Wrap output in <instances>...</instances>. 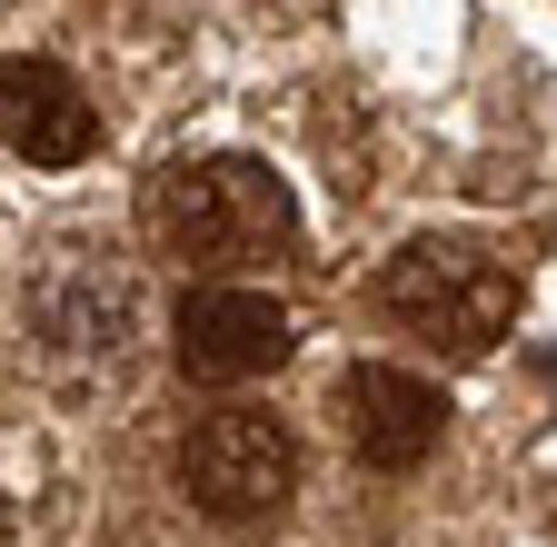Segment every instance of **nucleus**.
I'll return each instance as SVG.
<instances>
[{"instance_id":"nucleus-3","label":"nucleus","mask_w":557,"mask_h":547,"mask_svg":"<svg viewBox=\"0 0 557 547\" xmlns=\"http://www.w3.org/2000/svg\"><path fill=\"white\" fill-rule=\"evenodd\" d=\"M180 488L209 508V518H278L299 488V448L269 408H220L199 419L189 448H180Z\"/></svg>"},{"instance_id":"nucleus-6","label":"nucleus","mask_w":557,"mask_h":547,"mask_svg":"<svg viewBox=\"0 0 557 547\" xmlns=\"http://www.w3.org/2000/svg\"><path fill=\"white\" fill-rule=\"evenodd\" d=\"M0 140L21 160H40V170H70V160H90L100 110L81 100L70 71H50V60H0Z\"/></svg>"},{"instance_id":"nucleus-4","label":"nucleus","mask_w":557,"mask_h":547,"mask_svg":"<svg viewBox=\"0 0 557 547\" xmlns=\"http://www.w3.org/2000/svg\"><path fill=\"white\" fill-rule=\"evenodd\" d=\"M170 349L189 378L209 388H239V378H269L289 359V309L269 289H189L180 319H170Z\"/></svg>"},{"instance_id":"nucleus-7","label":"nucleus","mask_w":557,"mask_h":547,"mask_svg":"<svg viewBox=\"0 0 557 547\" xmlns=\"http://www.w3.org/2000/svg\"><path fill=\"white\" fill-rule=\"evenodd\" d=\"M30 328L50 338V359L100 369V359H120V338H129V289L110 279L100 259H60L50 279L30 289Z\"/></svg>"},{"instance_id":"nucleus-1","label":"nucleus","mask_w":557,"mask_h":547,"mask_svg":"<svg viewBox=\"0 0 557 547\" xmlns=\"http://www.w3.org/2000/svg\"><path fill=\"white\" fill-rule=\"evenodd\" d=\"M150 239L170 259H269L299 239V199L259 160H209L150 179Z\"/></svg>"},{"instance_id":"nucleus-2","label":"nucleus","mask_w":557,"mask_h":547,"mask_svg":"<svg viewBox=\"0 0 557 547\" xmlns=\"http://www.w3.org/2000/svg\"><path fill=\"white\" fill-rule=\"evenodd\" d=\"M388 319L418 328V338H438L448 359H487L508 338L518 319V279H508V259H487L478 239H408L388 259V279H379Z\"/></svg>"},{"instance_id":"nucleus-5","label":"nucleus","mask_w":557,"mask_h":547,"mask_svg":"<svg viewBox=\"0 0 557 547\" xmlns=\"http://www.w3.org/2000/svg\"><path fill=\"white\" fill-rule=\"evenodd\" d=\"M438 428H448V398L429 378H408L388 359H369V369L338 378V438L359 448L369 468H418V458L438 448Z\"/></svg>"}]
</instances>
